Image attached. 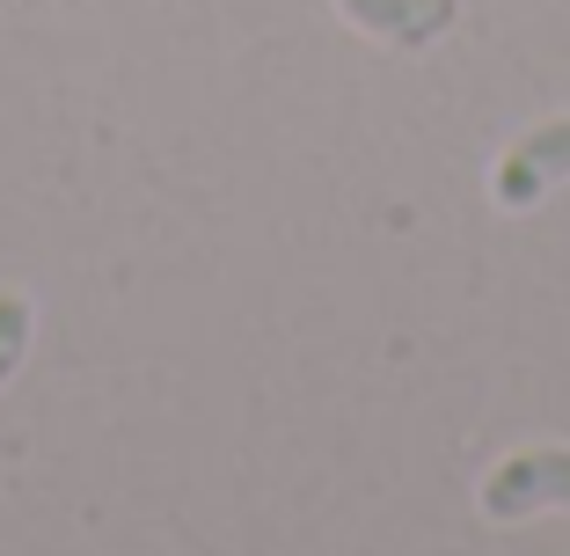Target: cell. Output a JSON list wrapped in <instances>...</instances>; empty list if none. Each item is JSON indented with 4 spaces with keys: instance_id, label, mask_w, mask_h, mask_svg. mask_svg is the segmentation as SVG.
<instances>
[{
    "instance_id": "6da1fadb",
    "label": "cell",
    "mask_w": 570,
    "mask_h": 556,
    "mask_svg": "<svg viewBox=\"0 0 570 556\" xmlns=\"http://www.w3.org/2000/svg\"><path fill=\"white\" fill-rule=\"evenodd\" d=\"M541 506H570V447H534V455H512L504 469H490L483 484L490 520H527Z\"/></svg>"
},
{
    "instance_id": "7a4b0ae2",
    "label": "cell",
    "mask_w": 570,
    "mask_h": 556,
    "mask_svg": "<svg viewBox=\"0 0 570 556\" xmlns=\"http://www.w3.org/2000/svg\"><path fill=\"white\" fill-rule=\"evenodd\" d=\"M570 176V118L556 125H534L527 139H512L498 162V176H490V198L504 205V213H520V205H534L549 184H563Z\"/></svg>"
},
{
    "instance_id": "3957f363",
    "label": "cell",
    "mask_w": 570,
    "mask_h": 556,
    "mask_svg": "<svg viewBox=\"0 0 570 556\" xmlns=\"http://www.w3.org/2000/svg\"><path fill=\"white\" fill-rule=\"evenodd\" d=\"M344 16L358 22V30L387 37V45H432V37H446L453 22H461V0H344Z\"/></svg>"
},
{
    "instance_id": "277c9868",
    "label": "cell",
    "mask_w": 570,
    "mask_h": 556,
    "mask_svg": "<svg viewBox=\"0 0 570 556\" xmlns=\"http://www.w3.org/2000/svg\"><path fill=\"white\" fill-rule=\"evenodd\" d=\"M22 352H30V301L22 293H0V381L22 367Z\"/></svg>"
}]
</instances>
